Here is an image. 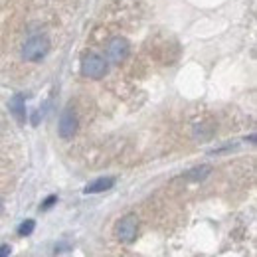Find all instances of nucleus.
<instances>
[{"label":"nucleus","mask_w":257,"mask_h":257,"mask_svg":"<svg viewBox=\"0 0 257 257\" xmlns=\"http://www.w3.org/2000/svg\"><path fill=\"white\" fill-rule=\"evenodd\" d=\"M81 73L89 79H101L107 73V60L99 54H87L81 60Z\"/></svg>","instance_id":"obj_2"},{"label":"nucleus","mask_w":257,"mask_h":257,"mask_svg":"<svg viewBox=\"0 0 257 257\" xmlns=\"http://www.w3.org/2000/svg\"><path fill=\"white\" fill-rule=\"evenodd\" d=\"M10 255V245H0V257Z\"/></svg>","instance_id":"obj_11"},{"label":"nucleus","mask_w":257,"mask_h":257,"mask_svg":"<svg viewBox=\"0 0 257 257\" xmlns=\"http://www.w3.org/2000/svg\"><path fill=\"white\" fill-rule=\"evenodd\" d=\"M34 227H36V222H34V220L22 222V224L18 225V235H30L34 231Z\"/></svg>","instance_id":"obj_9"},{"label":"nucleus","mask_w":257,"mask_h":257,"mask_svg":"<svg viewBox=\"0 0 257 257\" xmlns=\"http://www.w3.org/2000/svg\"><path fill=\"white\" fill-rule=\"evenodd\" d=\"M2 206H4V204H2V198H0V212H2Z\"/></svg>","instance_id":"obj_12"},{"label":"nucleus","mask_w":257,"mask_h":257,"mask_svg":"<svg viewBox=\"0 0 257 257\" xmlns=\"http://www.w3.org/2000/svg\"><path fill=\"white\" fill-rule=\"evenodd\" d=\"M58 131H60V137L62 139H71L77 133V115L71 109H65L64 113H62Z\"/></svg>","instance_id":"obj_5"},{"label":"nucleus","mask_w":257,"mask_h":257,"mask_svg":"<svg viewBox=\"0 0 257 257\" xmlns=\"http://www.w3.org/2000/svg\"><path fill=\"white\" fill-rule=\"evenodd\" d=\"M208 174H210V166H198V168H194V170H190V172L186 174V178H188V180H194V182H200V180H204Z\"/></svg>","instance_id":"obj_8"},{"label":"nucleus","mask_w":257,"mask_h":257,"mask_svg":"<svg viewBox=\"0 0 257 257\" xmlns=\"http://www.w3.org/2000/svg\"><path fill=\"white\" fill-rule=\"evenodd\" d=\"M105 56H107V62H111V64L125 62L128 56V42L125 38H119V36L109 40V44L105 48Z\"/></svg>","instance_id":"obj_4"},{"label":"nucleus","mask_w":257,"mask_h":257,"mask_svg":"<svg viewBox=\"0 0 257 257\" xmlns=\"http://www.w3.org/2000/svg\"><path fill=\"white\" fill-rule=\"evenodd\" d=\"M115 233H117V237L123 243H133L137 239V233H139V220H137V216L128 214L125 218H121L117 227H115Z\"/></svg>","instance_id":"obj_3"},{"label":"nucleus","mask_w":257,"mask_h":257,"mask_svg":"<svg viewBox=\"0 0 257 257\" xmlns=\"http://www.w3.org/2000/svg\"><path fill=\"white\" fill-rule=\"evenodd\" d=\"M56 200H58V196H50V198H48V200H46V202L42 204V210H48V208H52Z\"/></svg>","instance_id":"obj_10"},{"label":"nucleus","mask_w":257,"mask_h":257,"mask_svg":"<svg viewBox=\"0 0 257 257\" xmlns=\"http://www.w3.org/2000/svg\"><path fill=\"white\" fill-rule=\"evenodd\" d=\"M8 107H10V113L14 115V119H16L18 123H24V121H26V103H24V95L16 93V95L10 99Z\"/></svg>","instance_id":"obj_6"},{"label":"nucleus","mask_w":257,"mask_h":257,"mask_svg":"<svg viewBox=\"0 0 257 257\" xmlns=\"http://www.w3.org/2000/svg\"><path fill=\"white\" fill-rule=\"evenodd\" d=\"M113 184H115V178H111V176H107V178H97V180H93L91 184H87V186L83 188V192L85 194L105 192V190L113 188Z\"/></svg>","instance_id":"obj_7"},{"label":"nucleus","mask_w":257,"mask_h":257,"mask_svg":"<svg viewBox=\"0 0 257 257\" xmlns=\"http://www.w3.org/2000/svg\"><path fill=\"white\" fill-rule=\"evenodd\" d=\"M50 48H52V44H50L48 36L36 34V36H30L24 42V46H22V58L26 62H42L48 56Z\"/></svg>","instance_id":"obj_1"}]
</instances>
